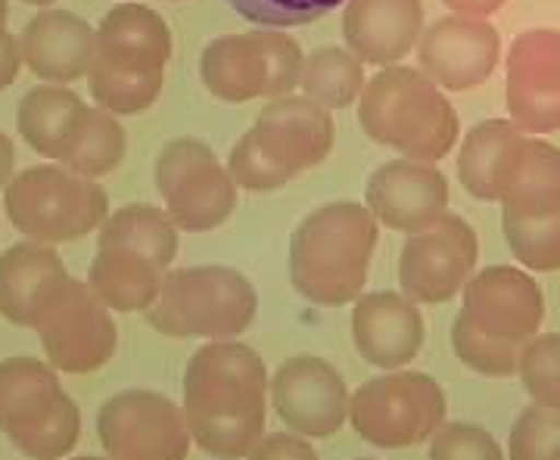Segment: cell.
Masks as SVG:
<instances>
[{
  "mask_svg": "<svg viewBox=\"0 0 560 460\" xmlns=\"http://www.w3.org/2000/svg\"><path fill=\"white\" fill-rule=\"evenodd\" d=\"M268 367L237 340H215L197 349L184 370V417L194 445L221 460L246 458L265 436Z\"/></svg>",
  "mask_w": 560,
  "mask_h": 460,
  "instance_id": "cell-1",
  "label": "cell"
},
{
  "mask_svg": "<svg viewBox=\"0 0 560 460\" xmlns=\"http://www.w3.org/2000/svg\"><path fill=\"white\" fill-rule=\"evenodd\" d=\"M381 224L364 202L318 205L290 237V283L302 299L337 308L361 299L368 268L377 249Z\"/></svg>",
  "mask_w": 560,
  "mask_h": 460,
  "instance_id": "cell-2",
  "label": "cell"
},
{
  "mask_svg": "<svg viewBox=\"0 0 560 460\" xmlns=\"http://www.w3.org/2000/svg\"><path fill=\"white\" fill-rule=\"evenodd\" d=\"M361 131L405 160H445L458 143L460 125L452 101L420 69L386 66L359 97Z\"/></svg>",
  "mask_w": 560,
  "mask_h": 460,
  "instance_id": "cell-3",
  "label": "cell"
},
{
  "mask_svg": "<svg viewBox=\"0 0 560 460\" xmlns=\"http://www.w3.org/2000/svg\"><path fill=\"white\" fill-rule=\"evenodd\" d=\"M259 315L253 281L228 264L175 268L162 283L156 305L147 311L150 327L175 340H237Z\"/></svg>",
  "mask_w": 560,
  "mask_h": 460,
  "instance_id": "cell-4",
  "label": "cell"
},
{
  "mask_svg": "<svg viewBox=\"0 0 560 460\" xmlns=\"http://www.w3.org/2000/svg\"><path fill=\"white\" fill-rule=\"evenodd\" d=\"M3 209L22 237L57 246L101 231L109 215V197L94 178H81L60 162H50L32 165L10 180Z\"/></svg>",
  "mask_w": 560,
  "mask_h": 460,
  "instance_id": "cell-5",
  "label": "cell"
},
{
  "mask_svg": "<svg viewBox=\"0 0 560 460\" xmlns=\"http://www.w3.org/2000/svg\"><path fill=\"white\" fill-rule=\"evenodd\" d=\"M445 389L420 370H386L364 380L349 401V423L374 448H411L445 423Z\"/></svg>",
  "mask_w": 560,
  "mask_h": 460,
  "instance_id": "cell-6",
  "label": "cell"
},
{
  "mask_svg": "<svg viewBox=\"0 0 560 460\" xmlns=\"http://www.w3.org/2000/svg\"><path fill=\"white\" fill-rule=\"evenodd\" d=\"M156 190L162 205L187 234L215 231L237 209V184L228 165L197 138H175L156 156Z\"/></svg>",
  "mask_w": 560,
  "mask_h": 460,
  "instance_id": "cell-7",
  "label": "cell"
},
{
  "mask_svg": "<svg viewBox=\"0 0 560 460\" xmlns=\"http://www.w3.org/2000/svg\"><path fill=\"white\" fill-rule=\"evenodd\" d=\"M97 436L113 460H187L194 448L184 408L153 389H125L103 401Z\"/></svg>",
  "mask_w": 560,
  "mask_h": 460,
  "instance_id": "cell-8",
  "label": "cell"
},
{
  "mask_svg": "<svg viewBox=\"0 0 560 460\" xmlns=\"http://www.w3.org/2000/svg\"><path fill=\"white\" fill-rule=\"evenodd\" d=\"M480 240L470 221L445 212L440 221L408 234L399 256L401 293L418 305H442L464 293L474 278Z\"/></svg>",
  "mask_w": 560,
  "mask_h": 460,
  "instance_id": "cell-9",
  "label": "cell"
},
{
  "mask_svg": "<svg viewBox=\"0 0 560 460\" xmlns=\"http://www.w3.org/2000/svg\"><path fill=\"white\" fill-rule=\"evenodd\" d=\"M268 401L280 423L305 439H327L349 421V386L330 361L293 355L268 380Z\"/></svg>",
  "mask_w": 560,
  "mask_h": 460,
  "instance_id": "cell-10",
  "label": "cell"
},
{
  "mask_svg": "<svg viewBox=\"0 0 560 460\" xmlns=\"http://www.w3.org/2000/svg\"><path fill=\"white\" fill-rule=\"evenodd\" d=\"M47 361L60 374H91L109 364L119 349V327L88 281L72 278L60 302L35 330Z\"/></svg>",
  "mask_w": 560,
  "mask_h": 460,
  "instance_id": "cell-11",
  "label": "cell"
},
{
  "mask_svg": "<svg viewBox=\"0 0 560 460\" xmlns=\"http://www.w3.org/2000/svg\"><path fill=\"white\" fill-rule=\"evenodd\" d=\"M504 101L511 121L526 134L560 128V32L529 28L511 40L504 69Z\"/></svg>",
  "mask_w": 560,
  "mask_h": 460,
  "instance_id": "cell-12",
  "label": "cell"
},
{
  "mask_svg": "<svg viewBox=\"0 0 560 460\" xmlns=\"http://www.w3.org/2000/svg\"><path fill=\"white\" fill-rule=\"evenodd\" d=\"M501 60L495 25L477 16H445L418 40L420 72L445 91H474L492 79Z\"/></svg>",
  "mask_w": 560,
  "mask_h": 460,
  "instance_id": "cell-13",
  "label": "cell"
},
{
  "mask_svg": "<svg viewBox=\"0 0 560 460\" xmlns=\"http://www.w3.org/2000/svg\"><path fill=\"white\" fill-rule=\"evenodd\" d=\"M460 296V315H467L486 333L511 342H529L539 337L545 320V293L529 271L511 264L482 268L474 271Z\"/></svg>",
  "mask_w": 560,
  "mask_h": 460,
  "instance_id": "cell-14",
  "label": "cell"
},
{
  "mask_svg": "<svg viewBox=\"0 0 560 460\" xmlns=\"http://www.w3.org/2000/svg\"><path fill=\"white\" fill-rule=\"evenodd\" d=\"M364 205L383 227L418 234L448 212V180L433 162L389 160L368 178Z\"/></svg>",
  "mask_w": 560,
  "mask_h": 460,
  "instance_id": "cell-15",
  "label": "cell"
},
{
  "mask_svg": "<svg viewBox=\"0 0 560 460\" xmlns=\"http://www.w3.org/2000/svg\"><path fill=\"white\" fill-rule=\"evenodd\" d=\"M249 131L256 134L261 150L296 178L327 160L337 138L330 109L302 94L268 103Z\"/></svg>",
  "mask_w": 560,
  "mask_h": 460,
  "instance_id": "cell-16",
  "label": "cell"
},
{
  "mask_svg": "<svg viewBox=\"0 0 560 460\" xmlns=\"http://www.w3.org/2000/svg\"><path fill=\"white\" fill-rule=\"evenodd\" d=\"M69 281L72 274L54 246L38 240L16 243L0 256V315L16 327L38 330Z\"/></svg>",
  "mask_w": 560,
  "mask_h": 460,
  "instance_id": "cell-17",
  "label": "cell"
},
{
  "mask_svg": "<svg viewBox=\"0 0 560 460\" xmlns=\"http://www.w3.org/2000/svg\"><path fill=\"white\" fill-rule=\"evenodd\" d=\"M22 62L44 84L84 79L97 60V28L79 13L47 7L25 22L20 35Z\"/></svg>",
  "mask_w": 560,
  "mask_h": 460,
  "instance_id": "cell-18",
  "label": "cell"
},
{
  "mask_svg": "<svg viewBox=\"0 0 560 460\" xmlns=\"http://www.w3.org/2000/svg\"><path fill=\"white\" fill-rule=\"evenodd\" d=\"M352 342L368 364L401 370L423 345V315L405 293H368L352 305Z\"/></svg>",
  "mask_w": 560,
  "mask_h": 460,
  "instance_id": "cell-19",
  "label": "cell"
},
{
  "mask_svg": "<svg viewBox=\"0 0 560 460\" xmlns=\"http://www.w3.org/2000/svg\"><path fill=\"white\" fill-rule=\"evenodd\" d=\"M172 28L153 7L125 0L97 25V62L121 75H165Z\"/></svg>",
  "mask_w": 560,
  "mask_h": 460,
  "instance_id": "cell-20",
  "label": "cell"
},
{
  "mask_svg": "<svg viewBox=\"0 0 560 460\" xmlns=\"http://www.w3.org/2000/svg\"><path fill=\"white\" fill-rule=\"evenodd\" d=\"M423 35L420 0H346L342 38L361 62L396 66Z\"/></svg>",
  "mask_w": 560,
  "mask_h": 460,
  "instance_id": "cell-21",
  "label": "cell"
},
{
  "mask_svg": "<svg viewBox=\"0 0 560 460\" xmlns=\"http://www.w3.org/2000/svg\"><path fill=\"white\" fill-rule=\"evenodd\" d=\"M529 134L511 119H486L474 125L458 153L460 187L486 202H501L517 175Z\"/></svg>",
  "mask_w": 560,
  "mask_h": 460,
  "instance_id": "cell-22",
  "label": "cell"
},
{
  "mask_svg": "<svg viewBox=\"0 0 560 460\" xmlns=\"http://www.w3.org/2000/svg\"><path fill=\"white\" fill-rule=\"evenodd\" d=\"M66 399L60 370L50 361L13 355L0 361V433L16 439L47 421Z\"/></svg>",
  "mask_w": 560,
  "mask_h": 460,
  "instance_id": "cell-23",
  "label": "cell"
},
{
  "mask_svg": "<svg viewBox=\"0 0 560 460\" xmlns=\"http://www.w3.org/2000/svg\"><path fill=\"white\" fill-rule=\"evenodd\" d=\"M88 106L69 84H38L16 106V131L38 156L66 162Z\"/></svg>",
  "mask_w": 560,
  "mask_h": 460,
  "instance_id": "cell-24",
  "label": "cell"
},
{
  "mask_svg": "<svg viewBox=\"0 0 560 460\" xmlns=\"http://www.w3.org/2000/svg\"><path fill=\"white\" fill-rule=\"evenodd\" d=\"M200 79L212 97L249 103L268 94V57L259 32L219 35L202 47Z\"/></svg>",
  "mask_w": 560,
  "mask_h": 460,
  "instance_id": "cell-25",
  "label": "cell"
},
{
  "mask_svg": "<svg viewBox=\"0 0 560 460\" xmlns=\"http://www.w3.org/2000/svg\"><path fill=\"white\" fill-rule=\"evenodd\" d=\"M168 268L128 249H97L88 268V286L109 311H150L162 293Z\"/></svg>",
  "mask_w": 560,
  "mask_h": 460,
  "instance_id": "cell-26",
  "label": "cell"
},
{
  "mask_svg": "<svg viewBox=\"0 0 560 460\" xmlns=\"http://www.w3.org/2000/svg\"><path fill=\"white\" fill-rule=\"evenodd\" d=\"M97 249H128L168 268L178 256V224L160 205L128 202L106 215L97 231Z\"/></svg>",
  "mask_w": 560,
  "mask_h": 460,
  "instance_id": "cell-27",
  "label": "cell"
},
{
  "mask_svg": "<svg viewBox=\"0 0 560 460\" xmlns=\"http://www.w3.org/2000/svg\"><path fill=\"white\" fill-rule=\"evenodd\" d=\"M560 209V150L529 134L517 175L501 197V215H539Z\"/></svg>",
  "mask_w": 560,
  "mask_h": 460,
  "instance_id": "cell-28",
  "label": "cell"
},
{
  "mask_svg": "<svg viewBox=\"0 0 560 460\" xmlns=\"http://www.w3.org/2000/svg\"><path fill=\"white\" fill-rule=\"evenodd\" d=\"M364 84V62L349 47H318L305 57L300 79L302 97L320 103L324 109L352 106Z\"/></svg>",
  "mask_w": 560,
  "mask_h": 460,
  "instance_id": "cell-29",
  "label": "cell"
},
{
  "mask_svg": "<svg viewBox=\"0 0 560 460\" xmlns=\"http://www.w3.org/2000/svg\"><path fill=\"white\" fill-rule=\"evenodd\" d=\"M125 150H128V138H125L119 116L106 113L101 106H88L75 146H72L69 160L60 162V165L72 168L81 178L97 180L119 168L121 160H125Z\"/></svg>",
  "mask_w": 560,
  "mask_h": 460,
  "instance_id": "cell-30",
  "label": "cell"
},
{
  "mask_svg": "<svg viewBox=\"0 0 560 460\" xmlns=\"http://www.w3.org/2000/svg\"><path fill=\"white\" fill-rule=\"evenodd\" d=\"M501 231L514 259L526 271L548 274L560 268V209L539 215H501Z\"/></svg>",
  "mask_w": 560,
  "mask_h": 460,
  "instance_id": "cell-31",
  "label": "cell"
},
{
  "mask_svg": "<svg viewBox=\"0 0 560 460\" xmlns=\"http://www.w3.org/2000/svg\"><path fill=\"white\" fill-rule=\"evenodd\" d=\"M526 342L499 340L492 333L480 330L467 315H460L452 323V349L460 364L477 370L482 377H511L521 367V352Z\"/></svg>",
  "mask_w": 560,
  "mask_h": 460,
  "instance_id": "cell-32",
  "label": "cell"
},
{
  "mask_svg": "<svg viewBox=\"0 0 560 460\" xmlns=\"http://www.w3.org/2000/svg\"><path fill=\"white\" fill-rule=\"evenodd\" d=\"M165 75H121L94 60L88 72V87L94 103L113 116H138L160 101Z\"/></svg>",
  "mask_w": 560,
  "mask_h": 460,
  "instance_id": "cell-33",
  "label": "cell"
},
{
  "mask_svg": "<svg viewBox=\"0 0 560 460\" xmlns=\"http://www.w3.org/2000/svg\"><path fill=\"white\" fill-rule=\"evenodd\" d=\"M508 460H560V408L529 404L511 426Z\"/></svg>",
  "mask_w": 560,
  "mask_h": 460,
  "instance_id": "cell-34",
  "label": "cell"
},
{
  "mask_svg": "<svg viewBox=\"0 0 560 460\" xmlns=\"http://www.w3.org/2000/svg\"><path fill=\"white\" fill-rule=\"evenodd\" d=\"M517 374L533 404L560 408V333H539L526 342Z\"/></svg>",
  "mask_w": 560,
  "mask_h": 460,
  "instance_id": "cell-35",
  "label": "cell"
},
{
  "mask_svg": "<svg viewBox=\"0 0 560 460\" xmlns=\"http://www.w3.org/2000/svg\"><path fill=\"white\" fill-rule=\"evenodd\" d=\"M81 436V411L75 401L66 399L60 401V408L47 417V421L35 426L32 433L16 436L13 448L25 455L28 460H62L66 455H72L75 441Z\"/></svg>",
  "mask_w": 560,
  "mask_h": 460,
  "instance_id": "cell-36",
  "label": "cell"
},
{
  "mask_svg": "<svg viewBox=\"0 0 560 460\" xmlns=\"http://www.w3.org/2000/svg\"><path fill=\"white\" fill-rule=\"evenodd\" d=\"M224 165H228L234 184H237L241 190H249V193L280 190V187H287L290 180H296V175H290L283 165H278V162L261 150L253 131H246L241 141L231 146V156H228Z\"/></svg>",
  "mask_w": 560,
  "mask_h": 460,
  "instance_id": "cell-37",
  "label": "cell"
},
{
  "mask_svg": "<svg viewBox=\"0 0 560 460\" xmlns=\"http://www.w3.org/2000/svg\"><path fill=\"white\" fill-rule=\"evenodd\" d=\"M231 10L259 28H296L324 20L346 0H228Z\"/></svg>",
  "mask_w": 560,
  "mask_h": 460,
  "instance_id": "cell-38",
  "label": "cell"
},
{
  "mask_svg": "<svg viewBox=\"0 0 560 460\" xmlns=\"http://www.w3.org/2000/svg\"><path fill=\"white\" fill-rule=\"evenodd\" d=\"M427 460H504L499 439L480 423H442L430 439Z\"/></svg>",
  "mask_w": 560,
  "mask_h": 460,
  "instance_id": "cell-39",
  "label": "cell"
},
{
  "mask_svg": "<svg viewBox=\"0 0 560 460\" xmlns=\"http://www.w3.org/2000/svg\"><path fill=\"white\" fill-rule=\"evenodd\" d=\"M259 40L268 57V101L278 97H290L302 79V66H305V54H302L300 40L280 28H259Z\"/></svg>",
  "mask_w": 560,
  "mask_h": 460,
  "instance_id": "cell-40",
  "label": "cell"
},
{
  "mask_svg": "<svg viewBox=\"0 0 560 460\" xmlns=\"http://www.w3.org/2000/svg\"><path fill=\"white\" fill-rule=\"evenodd\" d=\"M246 460H318V451L312 441L296 433H268L261 441L246 455Z\"/></svg>",
  "mask_w": 560,
  "mask_h": 460,
  "instance_id": "cell-41",
  "label": "cell"
},
{
  "mask_svg": "<svg viewBox=\"0 0 560 460\" xmlns=\"http://www.w3.org/2000/svg\"><path fill=\"white\" fill-rule=\"evenodd\" d=\"M22 66H25V62H22L20 38H16L7 25H0V91L10 87V84L16 81Z\"/></svg>",
  "mask_w": 560,
  "mask_h": 460,
  "instance_id": "cell-42",
  "label": "cell"
},
{
  "mask_svg": "<svg viewBox=\"0 0 560 460\" xmlns=\"http://www.w3.org/2000/svg\"><path fill=\"white\" fill-rule=\"evenodd\" d=\"M445 7H452L458 16H477V20H486L489 13L501 10L508 0H442Z\"/></svg>",
  "mask_w": 560,
  "mask_h": 460,
  "instance_id": "cell-43",
  "label": "cell"
},
{
  "mask_svg": "<svg viewBox=\"0 0 560 460\" xmlns=\"http://www.w3.org/2000/svg\"><path fill=\"white\" fill-rule=\"evenodd\" d=\"M16 143L10 134H3L0 131V193L10 187V180L16 178Z\"/></svg>",
  "mask_w": 560,
  "mask_h": 460,
  "instance_id": "cell-44",
  "label": "cell"
},
{
  "mask_svg": "<svg viewBox=\"0 0 560 460\" xmlns=\"http://www.w3.org/2000/svg\"><path fill=\"white\" fill-rule=\"evenodd\" d=\"M7 13H10V0H0V25H7Z\"/></svg>",
  "mask_w": 560,
  "mask_h": 460,
  "instance_id": "cell-45",
  "label": "cell"
},
{
  "mask_svg": "<svg viewBox=\"0 0 560 460\" xmlns=\"http://www.w3.org/2000/svg\"><path fill=\"white\" fill-rule=\"evenodd\" d=\"M62 460H113V458H106V455H79V458H62Z\"/></svg>",
  "mask_w": 560,
  "mask_h": 460,
  "instance_id": "cell-46",
  "label": "cell"
},
{
  "mask_svg": "<svg viewBox=\"0 0 560 460\" xmlns=\"http://www.w3.org/2000/svg\"><path fill=\"white\" fill-rule=\"evenodd\" d=\"M22 3H32V7H44V10H47V7H54L57 0H22Z\"/></svg>",
  "mask_w": 560,
  "mask_h": 460,
  "instance_id": "cell-47",
  "label": "cell"
},
{
  "mask_svg": "<svg viewBox=\"0 0 560 460\" xmlns=\"http://www.w3.org/2000/svg\"><path fill=\"white\" fill-rule=\"evenodd\" d=\"M361 460H374V458H361Z\"/></svg>",
  "mask_w": 560,
  "mask_h": 460,
  "instance_id": "cell-48",
  "label": "cell"
}]
</instances>
